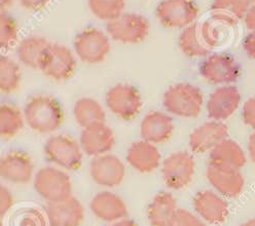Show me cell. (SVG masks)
<instances>
[{
	"instance_id": "6da1fadb",
	"label": "cell",
	"mask_w": 255,
	"mask_h": 226,
	"mask_svg": "<svg viewBox=\"0 0 255 226\" xmlns=\"http://www.w3.org/2000/svg\"><path fill=\"white\" fill-rule=\"evenodd\" d=\"M230 26L214 19L197 22L184 28L178 39L180 51L189 58L205 57L217 47L220 38V28Z\"/></svg>"
},
{
	"instance_id": "7a4b0ae2",
	"label": "cell",
	"mask_w": 255,
	"mask_h": 226,
	"mask_svg": "<svg viewBox=\"0 0 255 226\" xmlns=\"http://www.w3.org/2000/svg\"><path fill=\"white\" fill-rule=\"evenodd\" d=\"M25 121L32 131L51 134L61 126L64 112L60 103L49 95L32 96L24 108Z\"/></svg>"
},
{
	"instance_id": "3957f363",
	"label": "cell",
	"mask_w": 255,
	"mask_h": 226,
	"mask_svg": "<svg viewBox=\"0 0 255 226\" xmlns=\"http://www.w3.org/2000/svg\"><path fill=\"white\" fill-rule=\"evenodd\" d=\"M203 94L190 84L171 86L163 96V105L171 114L184 118H195L203 108Z\"/></svg>"
},
{
	"instance_id": "277c9868",
	"label": "cell",
	"mask_w": 255,
	"mask_h": 226,
	"mask_svg": "<svg viewBox=\"0 0 255 226\" xmlns=\"http://www.w3.org/2000/svg\"><path fill=\"white\" fill-rule=\"evenodd\" d=\"M43 150L50 163L65 171L77 170L83 163L81 144L67 135H56L47 139Z\"/></svg>"
},
{
	"instance_id": "5b68a950",
	"label": "cell",
	"mask_w": 255,
	"mask_h": 226,
	"mask_svg": "<svg viewBox=\"0 0 255 226\" xmlns=\"http://www.w3.org/2000/svg\"><path fill=\"white\" fill-rule=\"evenodd\" d=\"M33 184L38 196L47 203L58 202L72 196V183L65 170L45 167L36 172Z\"/></svg>"
},
{
	"instance_id": "8992f818",
	"label": "cell",
	"mask_w": 255,
	"mask_h": 226,
	"mask_svg": "<svg viewBox=\"0 0 255 226\" xmlns=\"http://www.w3.org/2000/svg\"><path fill=\"white\" fill-rule=\"evenodd\" d=\"M149 22L136 12H123L116 19L107 22L109 37L124 44H137L144 40L149 33Z\"/></svg>"
},
{
	"instance_id": "52a82bcc",
	"label": "cell",
	"mask_w": 255,
	"mask_h": 226,
	"mask_svg": "<svg viewBox=\"0 0 255 226\" xmlns=\"http://www.w3.org/2000/svg\"><path fill=\"white\" fill-rule=\"evenodd\" d=\"M74 52L83 63L99 64L103 62L110 52V41L103 31L97 28H87L76 35Z\"/></svg>"
},
{
	"instance_id": "ba28073f",
	"label": "cell",
	"mask_w": 255,
	"mask_h": 226,
	"mask_svg": "<svg viewBox=\"0 0 255 226\" xmlns=\"http://www.w3.org/2000/svg\"><path fill=\"white\" fill-rule=\"evenodd\" d=\"M195 160L186 151L171 153L162 165V178L165 185L173 190L186 188L194 179Z\"/></svg>"
},
{
	"instance_id": "9c48e42d",
	"label": "cell",
	"mask_w": 255,
	"mask_h": 226,
	"mask_svg": "<svg viewBox=\"0 0 255 226\" xmlns=\"http://www.w3.org/2000/svg\"><path fill=\"white\" fill-rule=\"evenodd\" d=\"M107 108L119 118L129 120L135 118L142 108V98L133 86L118 84L111 87L105 96Z\"/></svg>"
},
{
	"instance_id": "30bf717a",
	"label": "cell",
	"mask_w": 255,
	"mask_h": 226,
	"mask_svg": "<svg viewBox=\"0 0 255 226\" xmlns=\"http://www.w3.org/2000/svg\"><path fill=\"white\" fill-rule=\"evenodd\" d=\"M199 8L193 0H164L155 10V17L165 28H186L198 18Z\"/></svg>"
},
{
	"instance_id": "8fae6325",
	"label": "cell",
	"mask_w": 255,
	"mask_h": 226,
	"mask_svg": "<svg viewBox=\"0 0 255 226\" xmlns=\"http://www.w3.org/2000/svg\"><path fill=\"white\" fill-rule=\"evenodd\" d=\"M40 70L46 77L55 82H64L75 73V56L67 46L51 43L41 63Z\"/></svg>"
},
{
	"instance_id": "7c38bea8",
	"label": "cell",
	"mask_w": 255,
	"mask_h": 226,
	"mask_svg": "<svg viewBox=\"0 0 255 226\" xmlns=\"http://www.w3.org/2000/svg\"><path fill=\"white\" fill-rule=\"evenodd\" d=\"M200 73L207 83L230 86L240 75V67L230 55L213 54L202 63Z\"/></svg>"
},
{
	"instance_id": "4fadbf2b",
	"label": "cell",
	"mask_w": 255,
	"mask_h": 226,
	"mask_svg": "<svg viewBox=\"0 0 255 226\" xmlns=\"http://www.w3.org/2000/svg\"><path fill=\"white\" fill-rule=\"evenodd\" d=\"M90 175L96 184L103 187H117L125 179L126 167L118 156L106 153L93 157Z\"/></svg>"
},
{
	"instance_id": "5bb4252c",
	"label": "cell",
	"mask_w": 255,
	"mask_h": 226,
	"mask_svg": "<svg viewBox=\"0 0 255 226\" xmlns=\"http://www.w3.org/2000/svg\"><path fill=\"white\" fill-rule=\"evenodd\" d=\"M79 144L84 153L89 156H99L108 153L116 144L113 128L105 122L96 123L83 128L79 136Z\"/></svg>"
},
{
	"instance_id": "9a60e30c",
	"label": "cell",
	"mask_w": 255,
	"mask_h": 226,
	"mask_svg": "<svg viewBox=\"0 0 255 226\" xmlns=\"http://www.w3.org/2000/svg\"><path fill=\"white\" fill-rule=\"evenodd\" d=\"M33 161L24 151H9L0 160V176L9 183L27 184L33 177Z\"/></svg>"
},
{
	"instance_id": "2e32d148",
	"label": "cell",
	"mask_w": 255,
	"mask_h": 226,
	"mask_svg": "<svg viewBox=\"0 0 255 226\" xmlns=\"http://www.w3.org/2000/svg\"><path fill=\"white\" fill-rule=\"evenodd\" d=\"M241 102V95L233 86H221L216 89L207 102V114L209 118L222 121L230 118Z\"/></svg>"
},
{
	"instance_id": "e0dca14e",
	"label": "cell",
	"mask_w": 255,
	"mask_h": 226,
	"mask_svg": "<svg viewBox=\"0 0 255 226\" xmlns=\"http://www.w3.org/2000/svg\"><path fill=\"white\" fill-rule=\"evenodd\" d=\"M229 127L222 121H207L191 132L189 136V147L195 153L210 152L216 145L227 139Z\"/></svg>"
},
{
	"instance_id": "ac0fdd59",
	"label": "cell",
	"mask_w": 255,
	"mask_h": 226,
	"mask_svg": "<svg viewBox=\"0 0 255 226\" xmlns=\"http://www.w3.org/2000/svg\"><path fill=\"white\" fill-rule=\"evenodd\" d=\"M206 175L210 184L223 197L236 198L243 190L244 178L239 170L221 168L208 164Z\"/></svg>"
},
{
	"instance_id": "d6986e66",
	"label": "cell",
	"mask_w": 255,
	"mask_h": 226,
	"mask_svg": "<svg viewBox=\"0 0 255 226\" xmlns=\"http://www.w3.org/2000/svg\"><path fill=\"white\" fill-rule=\"evenodd\" d=\"M47 204L46 213L52 226H77L84 219L85 209L73 196Z\"/></svg>"
},
{
	"instance_id": "ffe728a7",
	"label": "cell",
	"mask_w": 255,
	"mask_h": 226,
	"mask_svg": "<svg viewBox=\"0 0 255 226\" xmlns=\"http://www.w3.org/2000/svg\"><path fill=\"white\" fill-rule=\"evenodd\" d=\"M174 133L172 118L161 111H150L143 117L140 124L142 140L152 144L167 142Z\"/></svg>"
},
{
	"instance_id": "44dd1931",
	"label": "cell",
	"mask_w": 255,
	"mask_h": 226,
	"mask_svg": "<svg viewBox=\"0 0 255 226\" xmlns=\"http://www.w3.org/2000/svg\"><path fill=\"white\" fill-rule=\"evenodd\" d=\"M197 213L207 222L219 224L226 220L229 214L228 203L211 190H203L194 199Z\"/></svg>"
},
{
	"instance_id": "7402d4cb",
	"label": "cell",
	"mask_w": 255,
	"mask_h": 226,
	"mask_svg": "<svg viewBox=\"0 0 255 226\" xmlns=\"http://www.w3.org/2000/svg\"><path fill=\"white\" fill-rule=\"evenodd\" d=\"M127 161L134 170L146 174L154 171L161 163V153L155 144L145 140L133 143L128 149Z\"/></svg>"
},
{
	"instance_id": "603a6c76",
	"label": "cell",
	"mask_w": 255,
	"mask_h": 226,
	"mask_svg": "<svg viewBox=\"0 0 255 226\" xmlns=\"http://www.w3.org/2000/svg\"><path fill=\"white\" fill-rule=\"evenodd\" d=\"M90 207L94 215L104 221L120 220L127 214L125 201L111 191L98 192L92 199Z\"/></svg>"
},
{
	"instance_id": "cb8c5ba5",
	"label": "cell",
	"mask_w": 255,
	"mask_h": 226,
	"mask_svg": "<svg viewBox=\"0 0 255 226\" xmlns=\"http://www.w3.org/2000/svg\"><path fill=\"white\" fill-rule=\"evenodd\" d=\"M209 164L240 171L246 164V156L240 145L227 138L210 151Z\"/></svg>"
},
{
	"instance_id": "d4e9b609",
	"label": "cell",
	"mask_w": 255,
	"mask_h": 226,
	"mask_svg": "<svg viewBox=\"0 0 255 226\" xmlns=\"http://www.w3.org/2000/svg\"><path fill=\"white\" fill-rule=\"evenodd\" d=\"M177 211L172 193L162 191L156 193L148 207V219L152 226H172Z\"/></svg>"
},
{
	"instance_id": "484cf974",
	"label": "cell",
	"mask_w": 255,
	"mask_h": 226,
	"mask_svg": "<svg viewBox=\"0 0 255 226\" xmlns=\"http://www.w3.org/2000/svg\"><path fill=\"white\" fill-rule=\"evenodd\" d=\"M50 45L51 42L45 37L38 35L28 36L18 44V58L26 67L40 69L41 63Z\"/></svg>"
},
{
	"instance_id": "4316f807",
	"label": "cell",
	"mask_w": 255,
	"mask_h": 226,
	"mask_svg": "<svg viewBox=\"0 0 255 226\" xmlns=\"http://www.w3.org/2000/svg\"><path fill=\"white\" fill-rule=\"evenodd\" d=\"M250 4V0H214L210 7L211 18L232 26L245 18Z\"/></svg>"
},
{
	"instance_id": "83f0119b",
	"label": "cell",
	"mask_w": 255,
	"mask_h": 226,
	"mask_svg": "<svg viewBox=\"0 0 255 226\" xmlns=\"http://www.w3.org/2000/svg\"><path fill=\"white\" fill-rule=\"evenodd\" d=\"M73 116L77 124L85 128L96 123L104 122L105 111L98 101L85 97L75 102Z\"/></svg>"
},
{
	"instance_id": "f1b7e54d",
	"label": "cell",
	"mask_w": 255,
	"mask_h": 226,
	"mask_svg": "<svg viewBox=\"0 0 255 226\" xmlns=\"http://www.w3.org/2000/svg\"><path fill=\"white\" fill-rule=\"evenodd\" d=\"M24 113L11 104H2L0 107V136L9 140L17 136L25 123Z\"/></svg>"
},
{
	"instance_id": "f546056e",
	"label": "cell",
	"mask_w": 255,
	"mask_h": 226,
	"mask_svg": "<svg viewBox=\"0 0 255 226\" xmlns=\"http://www.w3.org/2000/svg\"><path fill=\"white\" fill-rule=\"evenodd\" d=\"M21 69L12 59L2 56L0 58V90L11 94L18 91L21 85Z\"/></svg>"
},
{
	"instance_id": "4dcf8cb0",
	"label": "cell",
	"mask_w": 255,
	"mask_h": 226,
	"mask_svg": "<svg viewBox=\"0 0 255 226\" xmlns=\"http://www.w3.org/2000/svg\"><path fill=\"white\" fill-rule=\"evenodd\" d=\"M88 5L96 18L109 22L124 12L125 0H88Z\"/></svg>"
},
{
	"instance_id": "1f68e13d",
	"label": "cell",
	"mask_w": 255,
	"mask_h": 226,
	"mask_svg": "<svg viewBox=\"0 0 255 226\" xmlns=\"http://www.w3.org/2000/svg\"><path fill=\"white\" fill-rule=\"evenodd\" d=\"M19 37V29L15 21L6 12L0 14V46L9 50L15 45Z\"/></svg>"
},
{
	"instance_id": "d6a6232c",
	"label": "cell",
	"mask_w": 255,
	"mask_h": 226,
	"mask_svg": "<svg viewBox=\"0 0 255 226\" xmlns=\"http://www.w3.org/2000/svg\"><path fill=\"white\" fill-rule=\"evenodd\" d=\"M172 226H205L203 222L187 210L178 209Z\"/></svg>"
},
{
	"instance_id": "836d02e7",
	"label": "cell",
	"mask_w": 255,
	"mask_h": 226,
	"mask_svg": "<svg viewBox=\"0 0 255 226\" xmlns=\"http://www.w3.org/2000/svg\"><path fill=\"white\" fill-rule=\"evenodd\" d=\"M242 115L244 122L255 130V96L245 102Z\"/></svg>"
},
{
	"instance_id": "e575fe53",
	"label": "cell",
	"mask_w": 255,
	"mask_h": 226,
	"mask_svg": "<svg viewBox=\"0 0 255 226\" xmlns=\"http://www.w3.org/2000/svg\"><path fill=\"white\" fill-rule=\"evenodd\" d=\"M12 205L13 197L11 192L5 186H1V188H0V211H1V214L4 215L12 207Z\"/></svg>"
},
{
	"instance_id": "d590c367",
	"label": "cell",
	"mask_w": 255,
	"mask_h": 226,
	"mask_svg": "<svg viewBox=\"0 0 255 226\" xmlns=\"http://www.w3.org/2000/svg\"><path fill=\"white\" fill-rule=\"evenodd\" d=\"M21 6L28 11H37L44 8L51 0H19Z\"/></svg>"
},
{
	"instance_id": "8d00e7d4",
	"label": "cell",
	"mask_w": 255,
	"mask_h": 226,
	"mask_svg": "<svg viewBox=\"0 0 255 226\" xmlns=\"http://www.w3.org/2000/svg\"><path fill=\"white\" fill-rule=\"evenodd\" d=\"M243 47L249 58L255 59V31H252L245 37Z\"/></svg>"
},
{
	"instance_id": "74e56055",
	"label": "cell",
	"mask_w": 255,
	"mask_h": 226,
	"mask_svg": "<svg viewBox=\"0 0 255 226\" xmlns=\"http://www.w3.org/2000/svg\"><path fill=\"white\" fill-rule=\"evenodd\" d=\"M244 20H245L246 27L251 31H255V4H253L249 8Z\"/></svg>"
},
{
	"instance_id": "f35d334b",
	"label": "cell",
	"mask_w": 255,
	"mask_h": 226,
	"mask_svg": "<svg viewBox=\"0 0 255 226\" xmlns=\"http://www.w3.org/2000/svg\"><path fill=\"white\" fill-rule=\"evenodd\" d=\"M248 152L251 160L255 164V131L249 138L248 142Z\"/></svg>"
},
{
	"instance_id": "ab89813d",
	"label": "cell",
	"mask_w": 255,
	"mask_h": 226,
	"mask_svg": "<svg viewBox=\"0 0 255 226\" xmlns=\"http://www.w3.org/2000/svg\"><path fill=\"white\" fill-rule=\"evenodd\" d=\"M12 3L13 0H0V8H1V12H5V10L10 8Z\"/></svg>"
},
{
	"instance_id": "60d3db41",
	"label": "cell",
	"mask_w": 255,
	"mask_h": 226,
	"mask_svg": "<svg viewBox=\"0 0 255 226\" xmlns=\"http://www.w3.org/2000/svg\"><path fill=\"white\" fill-rule=\"evenodd\" d=\"M113 226H135V224L130 220H121L116 224H114Z\"/></svg>"
},
{
	"instance_id": "b9f144b4",
	"label": "cell",
	"mask_w": 255,
	"mask_h": 226,
	"mask_svg": "<svg viewBox=\"0 0 255 226\" xmlns=\"http://www.w3.org/2000/svg\"><path fill=\"white\" fill-rule=\"evenodd\" d=\"M243 226H255V219H251L247 221Z\"/></svg>"
},
{
	"instance_id": "7bdbcfd3",
	"label": "cell",
	"mask_w": 255,
	"mask_h": 226,
	"mask_svg": "<svg viewBox=\"0 0 255 226\" xmlns=\"http://www.w3.org/2000/svg\"><path fill=\"white\" fill-rule=\"evenodd\" d=\"M250 2L253 3V4H255V0H250Z\"/></svg>"
}]
</instances>
